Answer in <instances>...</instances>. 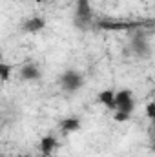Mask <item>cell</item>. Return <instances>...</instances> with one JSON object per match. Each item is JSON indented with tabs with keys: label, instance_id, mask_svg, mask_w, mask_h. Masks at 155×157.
<instances>
[{
	"label": "cell",
	"instance_id": "52a82bcc",
	"mask_svg": "<svg viewBox=\"0 0 155 157\" xmlns=\"http://www.w3.org/2000/svg\"><path fill=\"white\" fill-rule=\"evenodd\" d=\"M20 78L26 80V82H33V80H39L40 78V70L35 64H24L20 68Z\"/></svg>",
	"mask_w": 155,
	"mask_h": 157
},
{
	"label": "cell",
	"instance_id": "4fadbf2b",
	"mask_svg": "<svg viewBox=\"0 0 155 157\" xmlns=\"http://www.w3.org/2000/svg\"><path fill=\"white\" fill-rule=\"evenodd\" d=\"M146 115H148V119H155V104L153 102H150L146 106Z\"/></svg>",
	"mask_w": 155,
	"mask_h": 157
},
{
	"label": "cell",
	"instance_id": "9a60e30c",
	"mask_svg": "<svg viewBox=\"0 0 155 157\" xmlns=\"http://www.w3.org/2000/svg\"><path fill=\"white\" fill-rule=\"evenodd\" d=\"M20 157H24V155H20Z\"/></svg>",
	"mask_w": 155,
	"mask_h": 157
},
{
	"label": "cell",
	"instance_id": "8fae6325",
	"mask_svg": "<svg viewBox=\"0 0 155 157\" xmlns=\"http://www.w3.org/2000/svg\"><path fill=\"white\" fill-rule=\"evenodd\" d=\"M9 75H11V66H9V64L0 62V80H2V82L9 80Z\"/></svg>",
	"mask_w": 155,
	"mask_h": 157
},
{
	"label": "cell",
	"instance_id": "8992f818",
	"mask_svg": "<svg viewBox=\"0 0 155 157\" xmlns=\"http://www.w3.org/2000/svg\"><path fill=\"white\" fill-rule=\"evenodd\" d=\"M46 28V20L42 18V17H31V18H28L24 24H22V29L26 31V33H39Z\"/></svg>",
	"mask_w": 155,
	"mask_h": 157
},
{
	"label": "cell",
	"instance_id": "7a4b0ae2",
	"mask_svg": "<svg viewBox=\"0 0 155 157\" xmlns=\"http://www.w3.org/2000/svg\"><path fill=\"white\" fill-rule=\"evenodd\" d=\"M93 24V13L89 7V0H77L75 9V26L78 29H88Z\"/></svg>",
	"mask_w": 155,
	"mask_h": 157
},
{
	"label": "cell",
	"instance_id": "7c38bea8",
	"mask_svg": "<svg viewBox=\"0 0 155 157\" xmlns=\"http://www.w3.org/2000/svg\"><path fill=\"white\" fill-rule=\"evenodd\" d=\"M113 119H115L117 122H126V121L130 119V113H124V112H119V110H115Z\"/></svg>",
	"mask_w": 155,
	"mask_h": 157
},
{
	"label": "cell",
	"instance_id": "6da1fadb",
	"mask_svg": "<svg viewBox=\"0 0 155 157\" xmlns=\"http://www.w3.org/2000/svg\"><path fill=\"white\" fill-rule=\"evenodd\" d=\"M95 26L102 31H135L142 29V26L152 28V22L144 24L142 20H113V18H99L95 20Z\"/></svg>",
	"mask_w": 155,
	"mask_h": 157
},
{
	"label": "cell",
	"instance_id": "5b68a950",
	"mask_svg": "<svg viewBox=\"0 0 155 157\" xmlns=\"http://www.w3.org/2000/svg\"><path fill=\"white\" fill-rule=\"evenodd\" d=\"M115 110L131 115V112L135 110V101L130 90H120L115 93Z\"/></svg>",
	"mask_w": 155,
	"mask_h": 157
},
{
	"label": "cell",
	"instance_id": "ba28073f",
	"mask_svg": "<svg viewBox=\"0 0 155 157\" xmlns=\"http://www.w3.org/2000/svg\"><path fill=\"white\" fill-rule=\"evenodd\" d=\"M97 99H99L100 104H104L106 108H110V110L115 112V91L113 90H102Z\"/></svg>",
	"mask_w": 155,
	"mask_h": 157
},
{
	"label": "cell",
	"instance_id": "277c9868",
	"mask_svg": "<svg viewBox=\"0 0 155 157\" xmlns=\"http://www.w3.org/2000/svg\"><path fill=\"white\" fill-rule=\"evenodd\" d=\"M148 33H144L142 29H135L131 31V49L144 57V55H150V42H148Z\"/></svg>",
	"mask_w": 155,
	"mask_h": 157
},
{
	"label": "cell",
	"instance_id": "9c48e42d",
	"mask_svg": "<svg viewBox=\"0 0 155 157\" xmlns=\"http://www.w3.org/2000/svg\"><path fill=\"white\" fill-rule=\"evenodd\" d=\"M55 148H57V137L55 135H46L40 139V152L44 155H49Z\"/></svg>",
	"mask_w": 155,
	"mask_h": 157
},
{
	"label": "cell",
	"instance_id": "5bb4252c",
	"mask_svg": "<svg viewBox=\"0 0 155 157\" xmlns=\"http://www.w3.org/2000/svg\"><path fill=\"white\" fill-rule=\"evenodd\" d=\"M35 2H39V4H42V2H46V0H35Z\"/></svg>",
	"mask_w": 155,
	"mask_h": 157
},
{
	"label": "cell",
	"instance_id": "3957f363",
	"mask_svg": "<svg viewBox=\"0 0 155 157\" xmlns=\"http://www.w3.org/2000/svg\"><path fill=\"white\" fill-rule=\"evenodd\" d=\"M59 82H60V86H62L64 91L73 93V91L80 90V86L84 84V78H82V75H80L78 71H75V70H66V71L59 77Z\"/></svg>",
	"mask_w": 155,
	"mask_h": 157
},
{
	"label": "cell",
	"instance_id": "30bf717a",
	"mask_svg": "<svg viewBox=\"0 0 155 157\" xmlns=\"http://www.w3.org/2000/svg\"><path fill=\"white\" fill-rule=\"evenodd\" d=\"M80 128V119L77 117H66L60 121V130L62 133H71V132H77Z\"/></svg>",
	"mask_w": 155,
	"mask_h": 157
}]
</instances>
